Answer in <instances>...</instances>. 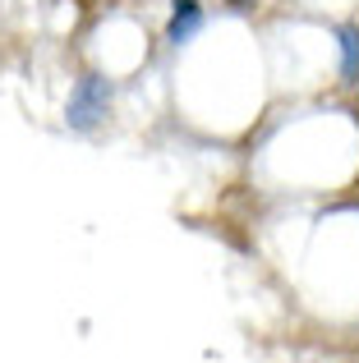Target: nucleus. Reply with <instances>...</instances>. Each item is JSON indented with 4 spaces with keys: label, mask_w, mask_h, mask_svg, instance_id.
Instances as JSON below:
<instances>
[{
    "label": "nucleus",
    "mask_w": 359,
    "mask_h": 363,
    "mask_svg": "<svg viewBox=\"0 0 359 363\" xmlns=\"http://www.w3.org/2000/svg\"><path fill=\"white\" fill-rule=\"evenodd\" d=\"M263 5H267V0H216V9H221V14H240V18H253Z\"/></svg>",
    "instance_id": "nucleus-4"
},
{
    "label": "nucleus",
    "mask_w": 359,
    "mask_h": 363,
    "mask_svg": "<svg viewBox=\"0 0 359 363\" xmlns=\"http://www.w3.org/2000/svg\"><path fill=\"white\" fill-rule=\"evenodd\" d=\"M116 101H120V79H111V74L97 69V65H83V69L74 74L70 92H65L60 124L74 133V138H92L97 129L111 124Z\"/></svg>",
    "instance_id": "nucleus-1"
},
{
    "label": "nucleus",
    "mask_w": 359,
    "mask_h": 363,
    "mask_svg": "<svg viewBox=\"0 0 359 363\" xmlns=\"http://www.w3.org/2000/svg\"><path fill=\"white\" fill-rule=\"evenodd\" d=\"M125 5H138V9H143V5H157V0H125ZM162 5H166V0H162Z\"/></svg>",
    "instance_id": "nucleus-5"
},
{
    "label": "nucleus",
    "mask_w": 359,
    "mask_h": 363,
    "mask_svg": "<svg viewBox=\"0 0 359 363\" xmlns=\"http://www.w3.org/2000/svg\"><path fill=\"white\" fill-rule=\"evenodd\" d=\"M332 33V69H336V83L341 88H359V14H341L327 23Z\"/></svg>",
    "instance_id": "nucleus-3"
},
{
    "label": "nucleus",
    "mask_w": 359,
    "mask_h": 363,
    "mask_svg": "<svg viewBox=\"0 0 359 363\" xmlns=\"http://www.w3.org/2000/svg\"><path fill=\"white\" fill-rule=\"evenodd\" d=\"M212 23V5L207 0H166V14H162V46L171 55L189 51L198 37L207 33Z\"/></svg>",
    "instance_id": "nucleus-2"
}]
</instances>
